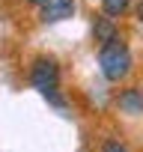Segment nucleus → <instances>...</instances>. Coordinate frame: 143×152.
I'll return each instance as SVG.
<instances>
[{
    "mask_svg": "<svg viewBox=\"0 0 143 152\" xmlns=\"http://www.w3.org/2000/svg\"><path fill=\"white\" fill-rule=\"evenodd\" d=\"M30 84H33L39 93L57 90V84H60V66H57V60H51V57H36L33 66H30Z\"/></svg>",
    "mask_w": 143,
    "mask_h": 152,
    "instance_id": "2",
    "label": "nucleus"
},
{
    "mask_svg": "<svg viewBox=\"0 0 143 152\" xmlns=\"http://www.w3.org/2000/svg\"><path fill=\"white\" fill-rule=\"evenodd\" d=\"M98 66H101V75H104L110 84L125 81L128 75H131V66H134L128 45H125L119 36H113L110 42H104L101 51H98Z\"/></svg>",
    "mask_w": 143,
    "mask_h": 152,
    "instance_id": "1",
    "label": "nucleus"
},
{
    "mask_svg": "<svg viewBox=\"0 0 143 152\" xmlns=\"http://www.w3.org/2000/svg\"><path fill=\"white\" fill-rule=\"evenodd\" d=\"M27 3H30V6H42V3H45V0H27Z\"/></svg>",
    "mask_w": 143,
    "mask_h": 152,
    "instance_id": "9",
    "label": "nucleus"
},
{
    "mask_svg": "<svg viewBox=\"0 0 143 152\" xmlns=\"http://www.w3.org/2000/svg\"><path fill=\"white\" fill-rule=\"evenodd\" d=\"M137 18L143 21V0H140V6H137Z\"/></svg>",
    "mask_w": 143,
    "mask_h": 152,
    "instance_id": "8",
    "label": "nucleus"
},
{
    "mask_svg": "<svg viewBox=\"0 0 143 152\" xmlns=\"http://www.w3.org/2000/svg\"><path fill=\"white\" fill-rule=\"evenodd\" d=\"M39 9H42L39 15L45 24H60V21L75 15V0H45Z\"/></svg>",
    "mask_w": 143,
    "mask_h": 152,
    "instance_id": "3",
    "label": "nucleus"
},
{
    "mask_svg": "<svg viewBox=\"0 0 143 152\" xmlns=\"http://www.w3.org/2000/svg\"><path fill=\"white\" fill-rule=\"evenodd\" d=\"M128 6H131V0H101V9H104L107 18H119V15H125Z\"/></svg>",
    "mask_w": 143,
    "mask_h": 152,
    "instance_id": "6",
    "label": "nucleus"
},
{
    "mask_svg": "<svg viewBox=\"0 0 143 152\" xmlns=\"http://www.w3.org/2000/svg\"><path fill=\"white\" fill-rule=\"evenodd\" d=\"M93 36H96L98 45H104V42H110L113 36H119L113 18H107V15H96V21H93Z\"/></svg>",
    "mask_w": 143,
    "mask_h": 152,
    "instance_id": "5",
    "label": "nucleus"
},
{
    "mask_svg": "<svg viewBox=\"0 0 143 152\" xmlns=\"http://www.w3.org/2000/svg\"><path fill=\"white\" fill-rule=\"evenodd\" d=\"M116 104H119L122 113H131V116L143 113V90H140V87H128V90H122V93L116 96Z\"/></svg>",
    "mask_w": 143,
    "mask_h": 152,
    "instance_id": "4",
    "label": "nucleus"
},
{
    "mask_svg": "<svg viewBox=\"0 0 143 152\" xmlns=\"http://www.w3.org/2000/svg\"><path fill=\"white\" fill-rule=\"evenodd\" d=\"M101 152H128V149H125V146H122V143H119V140H107V143H104V149H101Z\"/></svg>",
    "mask_w": 143,
    "mask_h": 152,
    "instance_id": "7",
    "label": "nucleus"
}]
</instances>
